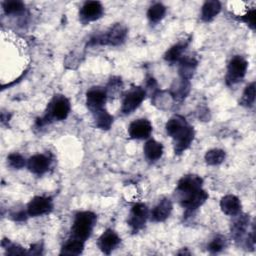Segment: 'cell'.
<instances>
[{
	"mask_svg": "<svg viewBox=\"0 0 256 256\" xmlns=\"http://www.w3.org/2000/svg\"><path fill=\"white\" fill-rule=\"evenodd\" d=\"M96 220V215L92 212L85 211L78 213L73 223L72 237L85 242L91 236Z\"/></svg>",
	"mask_w": 256,
	"mask_h": 256,
	"instance_id": "6da1fadb",
	"label": "cell"
},
{
	"mask_svg": "<svg viewBox=\"0 0 256 256\" xmlns=\"http://www.w3.org/2000/svg\"><path fill=\"white\" fill-rule=\"evenodd\" d=\"M247 68H248V62L244 58L240 56L234 57L228 65V71L226 76L227 85L233 86L239 83L240 81H242V79L246 75Z\"/></svg>",
	"mask_w": 256,
	"mask_h": 256,
	"instance_id": "7a4b0ae2",
	"label": "cell"
},
{
	"mask_svg": "<svg viewBox=\"0 0 256 256\" xmlns=\"http://www.w3.org/2000/svg\"><path fill=\"white\" fill-rule=\"evenodd\" d=\"M126 35H127V29L121 24H116L110 29L108 33L97 36L92 41L95 44L117 46L124 42Z\"/></svg>",
	"mask_w": 256,
	"mask_h": 256,
	"instance_id": "3957f363",
	"label": "cell"
},
{
	"mask_svg": "<svg viewBox=\"0 0 256 256\" xmlns=\"http://www.w3.org/2000/svg\"><path fill=\"white\" fill-rule=\"evenodd\" d=\"M70 110H71V105L67 98H65L64 96L55 97L54 101L50 106L49 115L46 116L45 119H39V120L41 123H43L45 120H48V119H55L58 121L65 120L68 117Z\"/></svg>",
	"mask_w": 256,
	"mask_h": 256,
	"instance_id": "277c9868",
	"label": "cell"
},
{
	"mask_svg": "<svg viewBox=\"0 0 256 256\" xmlns=\"http://www.w3.org/2000/svg\"><path fill=\"white\" fill-rule=\"evenodd\" d=\"M146 96L145 90L140 87L132 88L125 96L122 102V112L124 114H131L144 101Z\"/></svg>",
	"mask_w": 256,
	"mask_h": 256,
	"instance_id": "5b68a950",
	"label": "cell"
},
{
	"mask_svg": "<svg viewBox=\"0 0 256 256\" xmlns=\"http://www.w3.org/2000/svg\"><path fill=\"white\" fill-rule=\"evenodd\" d=\"M149 217V210L145 204L138 203L133 206L128 224L130 225L133 232L140 231L146 224V221Z\"/></svg>",
	"mask_w": 256,
	"mask_h": 256,
	"instance_id": "8992f818",
	"label": "cell"
},
{
	"mask_svg": "<svg viewBox=\"0 0 256 256\" xmlns=\"http://www.w3.org/2000/svg\"><path fill=\"white\" fill-rule=\"evenodd\" d=\"M52 209L53 202L51 198L37 196L29 202L27 206V214L31 217H38L50 213Z\"/></svg>",
	"mask_w": 256,
	"mask_h": 256,
	"instance_id": "52a82bcc",
	"label": "cell"
},
{
	"mask_svg": "<svg viewBox=\"0 0 256 256\" xmlns=\"http://www.w3.org/2000/svg\"><path fill=\"white\" fill-rule=\"evenodd\" d=\"M208 197V194L203 189H200L186 196L180 197V203L187 211L192 212L200 208L206 202Z\"/></svg>",
	"mask_w": 256,
	"mask_h": 256,
	"instance_id": "ba28073f",
	"label": "cell"
},
{
	"mask_svg": "<svg viewBox=\"0 0 256 256\" xmlns=\"http://www.w3.org/2000/svg\"><path fill=\"white\" fill-rule=\"evenodd\" d=\"M202 184H203V180L199 176L187 175L179 181L177 192L179 193L180 197H183L190 193H193L195 191L202 189Z\"/></svg>",
	"mask_w": 256,
	"mask_h": 256,
	"instance_id": "9c48e42d",
	"label": "cell"
},
{
	"mask_svg": "<svg viewBox=\"0 0 256 256\" xmlns=\"http://www.w3.org/2000/svg\"><path fill=\"white\" fill-rule=\"evenodd\" d=\"M106 101H107V93L105 90L99 87H96V88L94 87L87 92L86 103L88 108L93 113L103 109Z\"/></svg>",
	"mask_w": 256,
	"mask_h": 256,
	"instance_id": "30bf717a",
	"label": "cell"
},
{
	"mask_svg": "<svg viewBox=\"0 0 256 256\" xmlns=\"http://www.w3.org/2000/svg\"><path fill=\"white\" fill-rule=\"evenodd\" d=\"M152 133V124L146 119H139L129 126V135L133 139H146Z\"/></svg>",
	"mask_w": 256,
	"mask_h": 256,
	"instance_id": "8fae6325",
	"label": "cell"
},
{
	"mask_svg": "<svg viewBox=\"0 0 256 256\" xmlns=\"http://www.w3.org/2000/svg\"><path fill=\"white\" fill-rule=\"evenodd\" d=\"M121 242L117 233L111 229L106 230L98 240V247L105 254H110Z\"/></svg>",
	"mask_w": 256,
	"mask_h": 256,
	"instance_id": "7c38bea8",
	"label": "cell"
},
{
	"mask_svg": "<svg viewBox=\"0 0 256 256\" xmlns=\"http://www.w3.org/2000/svg\"><path fill=\"white\" fill-rule=\"evenodd\" d=\"M103 15V6L98 1H89L84 4L80 11V16L85 22L98 20Z\"/></svg>",
	"mask_w": 256,
	"mask_h": 256,
	"instance_id": "4fadbf2b",
	"label": "cell"
},
{
	"mask_svg": "<svg viewBox=\"0 0 256 256\" xmlns=\"http://www.w3.org/2000/svg\"><path fill=\"white\" fill-rule=\"evenodd\" d=\"M50 164L51 160L48 156L43 154H37L28 160L27 165L32 173L36 175H42L48 171Z\"/></svg>",
	"mask_w": 256,
	"mask_h": 256,
	"instance_id": "5bb4252c",
	"label": "cell"
},
{
	"mask_svg": "<svg viewBox=\"0 0 256 256\" xmlns=\"http://www.w3.org/2000/svg\"><path fill=\"white\" fill-rule=\"evenodd\" d=\"M188 127L189 125L187 124L185 118L181 116H174L167 122L166 132L170 137L176 139L181 134H183Z\"/></svg>",
	"mask_w": 256,
	"mask_h": 256,
	"instance_id": "9a60e30c",
	"label": "cell"
},
{
	"mask_svg": "<svg viewBox=\"0 0 256 256\" xmlns=\"http://www.w3.org/2000/svg\"><path fill=\"white\" fill-rule=\"evenodd\" d=\"M172 209V202L169 199H164L160 201L151 212V219L154 222H164L166 219L169 218Z\"/></svg>",
	"mask_w": 256,
	"mask_h": 256,
	"instance_id": "2e32d148",
	"label": "cell"
},
{
	"mask_svg": "<svg viewBox=\"0 0 256 256\" xmlns=\"http://www.w3.org/2000/svg\"><path fill=\"white\" fill-rule=\"evenodd\" d=\"M220 207L223 213L229 216H236L241 211V202L238 197L234 195H227L222 198Z\"/></svg>",
	"mask_w": 256,
	"mask_h": 256,
	"instance_id": "e0dca14e",
	"label": "cell"
},
{
	"mask_svg": "<svg viewBox=\"0 0 256 256\" xmlns=\"http://www.w3.org/2000/svg\"><path fill=\"white\" fill-rule=\"evenodd\" d=\"M194 137H195V131L191 126H189L183 134H181L179 137L174 139L175 140V147H174L175 153L179 155V154L183 153L185 150H187L190 147V145L192 144Z\"/></svg>",
	"mask_w": 256,
	"mask_h": 256,
	"instance_id": "ac0fdd59",
	"label": "cell"
},
{
	"mask_svg": "<svg viewBox=\"0 0 256 256\" xmlns=\"http://www.w3.org/2000/svg\"><path fill=\"white\" fill-rule=\"evenodd\" d=\"M248 226H249V216L246 215V214L239 215L231 226L232 237L236 241L242 239V237L246 233V230H247Z\"/></svg>",
	"mask_w": 256,
	"mask_h": 256,
	"instance_id": "d6986e66",
	"label": "cell"
},
{
	"mask_svg": "<svg viewBox=\"0 0 256 256\" xmlns=\"http://www.w3.org/2000/svg\"><path fill=\"white\" fill-rule=\"evenodd\" d=\"M144 153L148 160L157 161L162 157L163 146L155 140H149L144 147Z\"/></svg>",
	"mask_w": 256,
	"mask_h": 256,
	"instance_id": "ffe728a7",
	"label": "cell"
},
{
	"mask_svg": "<svg viewBox=\"0 0 256 256\" xmlns=\"http://www.w3.org/2000/svg\"><path fill=\"white\" fill-rule=\"evenodd\" d=\"M221 11V4L219 1H207L202 7V19L205 22L213 20Z\"/></svg>",
	"mask_w": 256,
	"mask_h": 256,
	"instance_id": "44dd1931",
	"label": "cell"
},
{
	"mask_svg": "<svg viewBox=\"0 0 256 256\" xmlns=\"http://www.w3.org/2000/svg\"><path fill=\"white\" fill-rule=\"evenodd\" d=\"M179 62H180L179 73H180L182 79L189 80L193 76V73L196 69L197 61L194 58L185 57V58H181V60Z\"/></svg>",
	"mask_w": 256,
	"mask_h": 256,
	"instance_id": "7402d4cb",
	"label": "cell"
},
{
	"mask_svg": "<svg viewBox=\"0 0 256 256\" xmlns=\"http://www.w3.org/2000/svg\"><path fill=\"white\" fill-rule=\"evenodd\" d=\"M84 250V241L73 238L67 241L62 247L61 254L64 255H79Z\"/></svg>",
	"mask_w": 256,
	"mask_h": 256,
	"instance_id": "603a6c76",
	"label": "cell"
},
{
	"mask_svg": "<svg viewBox=\"0 0 256 256\" xmlns=\"http://www.w3.org/2000/svg\"><path fill=\"white\" fill-rule=\"evenodd\" d=\"M186 47H187V43H178V44L174 45L166 52L165 57H164L165 60L170 63L180 61Z\"/></svg>",
	"mask_w": 256,
	"mask_h": 256,
	"instance_id": "cb8c5ba5",
	"label": "cell"
},
{
	"mask_svg": "<svg viewBox=\"0 0 256 256\" xmlns=\"http://www.w3.org/2000/svg\"><path fill=\"white\" fill-rule=\"evenodd\" d=\"M95 116V122L98 128L102 130H108L110 129L112 123H113V117L104 109H101L94 113Z\"/></svg>",
	"mask_w": 256,
	"mask_h": 256,
	"instance_id": "d4e9b609",
	"label": "cell"
},
{
	"mask_svg": "<svg viewBox=\"0 0 256 256\" xmlns=\"http://www.w3.org/2000/svg\"><path fill=\"white\" fill-rule=\"evenodd\" d=\"M166 14V7L161 3H156L151 6L147 12V16L149 20L153 23H157L161 21Z\"/></svg>",
	"mask_w": 256,
	"mask_h": 256,
	"instance_id": "484cf974",
	"label": "cell"
},
{
	"mask_svg": "<svg viewBox=\"0 0 256 256\" xmlns=\"http://www.w3.org/2000/svg\"><path fill=\"white\" fill-rule=\"evenodd\" d=\"M226 154L221 149H212L209 150L205 155V161L208 165L216 166L220 165L225 160Z\"/></svg>",
	"mask_w": 256,
	"mask_h": 256,
	"instance_id": "4316f807",
	"label": "cell"
},
{
	"mask_svg": "<svg viewBox=\"0 0 256 256\" xmlns=\"http://www.w3.org/2000/svg\"><path fill=\"white\" fill-rule=\"evenodd\" d=\"M255 102V83L252 82L248 85L243 93L241 99V105L245 107H252Z\"/></svg>",
	"mask_w": 256,
	"mask_h": 256,
	"instance_id": "83f0119b",
	"label": "cell"
},
{
	"mask_svg": "<svg viewBox=\"0 0 256 256\" xmlns=\"http://www.w3.org/2000/svg\"><path fill=\"white\" fill-rule=\"evenodd\" d=\"M6 14H17L25 9V5L21 1H6L3 3Z\"/></svg>",
	"mask_w": 256,
	"mask_h": 256,
	"instance_id": "f1b7e54d",
	"label": "cell"
},
{
	"mask_svg": "<svg viewBox=\"0 0 256 256\" xmlns=\"http://www.w3.org/2000/svg\"><path fill=\"white\" fill-rule=\"evenodd\" d=\"M226 244H227V241H226V238L223 237V236H217L215 237L208 245V250L215 254V253H219L221 252L225 247H226Z\"/></svg>",
	"mask_w": 256,
	"mask_h": 256,
	"instance_id": "f546056e",
	"label": "cell"
},
{
	"mask_svg": "<svg viewBox=\"0 0 256 256\" xmlns=\"http://www.w3.org/2000/svg\"><path fill=\"white\" fill-rule=\"evenodd\" d=\"M8 163L9 165L14 169H22L26 165L25 159L20 154H11L8 157Z\"/></svg>",
	"mask_w": 256,
	"mask_h": 256,
	"instance_id": "4dcf8cb0",
	"label": "cell"
},
{
	"mask_svg": "<svg viewBox=\"0 0 256 256\" xmlns=\"http://www.w3.org/2000/svg\"><path fill=\"white\" fill-rule=\"evenodd\" d=\"M6 241H7V245L2 244V246L5 247L8 254H10V255H21V254L26 253L25 250L22 247H20L18 245H15V244H11L8 240H6Z\"/></svg>",
	"mask_w": 256,
	"mask_h": 256,
	"instance_id": "1f68e13d",
	"label": "cell"
},
{
	"mask_svg": "<svg viewBox=\"0 0 256 256\" xmlns=\"http://www.w3.org/2000/svg\"><path fill=\"white\" fill-rule=\"evenodd\" d=\"M255 15H256V11L255 9H251L250 11H248V13L246 15L243 16L242 20L251 28V29H255Z\"/></svg>",
	"mask_w": 256,
	"mask_h": 256,
	"instance_id": "d6a6232c",
	"label": "cell"
},
{
	"mask_svg": "<svg viewBox=\"0 0 256 256\" xmlns=\"http://www.w3.org/2000/svg\"><path fill=\"white\" fill-rule=\"evenodd\" d=\"M28 254H32V255H38L42 253V246L40 244H34L31 246L30 251L27 252Z\"/></svg>",
	"mask_w": 256,
	"mask_h": 256,
	"instance_id": "836d02e7",
	"label": "cell"
}]
</instances>
